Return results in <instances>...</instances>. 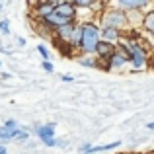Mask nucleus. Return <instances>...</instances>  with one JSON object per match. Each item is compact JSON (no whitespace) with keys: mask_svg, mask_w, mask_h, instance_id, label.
I'll return each instance as SVG.
<instances>
[{"mask_svg":"<svg viewBox=\"0 0 154 154\" xmlns=\"http://www.w3.org/2000/svg\"><path fill=\"white\" fill-rule=\"evenodd\" d=\"M100 45V29L94 23H84L82 26V41H80V49L84 53H96Z\"/></svg>","mask_w":154,"mask_h":154,"instance_id":"nucleus-1","label":"nucleus"},{"mask_svg":"<svg viewBox=\"0 0 154 154\" xmlns=\"http://www.w3.org/2000/svg\"><path fill=\"white\" fill-rule=\"evenodd\" d=\"M125 23V16L121 10H109L103 14V29L105 27H113V29H119Z\"/></svg>","mask_w":154,"mask_h":154,"instance_id":"nucleus-2","label":"nucleus"},{"mask_svg":"<svg viewBox=\"0 0 154 154\" xmlns=\"http://www.w3.org/2000/svg\"><path fill=\"white\" fill-rule=\"evenodd\" d=\"M35 133H37V137L43 140L45 146H55V144H57V140H55V125H53V123L39 125V127L35 129Z\"/></svg>","mask_w":154,"mask_h":154,"instance_id":"nucleus-3","label":"nucleus"},{"mask_svg":"<svg viewBox=\"0 0 154 154\" xmlns=\"http://www.w3.org/2000/svg\"><path fill=\"white\" fill-rule=\"evenodd\" d=\"M129 49V55H131V63L135 64V68H140L144 64V60H146V55H144L143 47L137 45V43H133V45L127 47Z\"/></svg>","mask_w":154,"mask_h":154,"instance_id":"nucleus-4","label":"nucleus"},{"mask_svg":"<svg viewBox=\"0 0 154 154\" xmlns=\"http://www.w3.org/2000/svg\"><path fill=\"white\" fill-rule=\"evenodd\" d=\"M55 14H59V16H63V18L74 22V16H76V6H74V2H57Z\"/></svg>","mask_w":154,"mask_h":154,"instance_id":"nucleus-5","label":"nucleus"},{"mask_svg":"<svg viewBox=\"0 0 154 154\" xmlns=\"http://www.w3.org/2000/svg\"><path fill=\"white\" fill-rule=\"evenodd\" d=\"M127 60H131L129 49L127 47H119V49H115V53L111 57V66H123Z\"/></svg>","mask_w":154,"mask_h":154,"instance_id":"nucleus-6","label":"nucleus"},{"mask_svg":"<svg viewBox=\"0 0 154 154\" xmlns=\"http://www.w3.org/2000/svg\"><path fill=\"white\" fill-rule=\"evenodd\" d=\"M55 8H57V2H39L37 6H35V14L41 20H45L55 12Z\"/></svg>","mask_w":154,"mask_h":154,"instance_id":"nucleus-7","label":"nucleus"},{"mask_svg":"<svg viewBox=\"0 0 154 154\" xmlns=\"http://www.w3.org/2000/svg\"><path fill=\"white\" fill-rule=\"evenodd\" d=\"M74 23H68L64 27H59L57 29V35H59V41H64V43H70L72 41V33H74Z\"/></svg>","mask_w":154,"mask_h":154,"instance_id":"nucleus-8","label":"nucleus"},{"mask_svg":"<svg viewBox=\"0 0 154 154\" xmlns=\"http://www.w3.org/2000/svg\"><path fill=\"white\" fill-rule=\"evenodd\" d=\"M96 53H98L100 57H107V59H111L113 57V53H115V47L111 45V43H105V41H100V45H98V49H96Z\"/></svg>","mask_w":154,"mask_h":154,"instance_id":"nucleus-9","label":"nucleus"},{"mask_svg":"<svg viewBox=\"0 0 154 154\" xmlns=\"http://www.w3.org/2000/svg\"><path fill=\"white\" fill-rule=\"evenodd\" d=\"M119 39V29H113V27H105L103 29V41L115 45V41Z\"/></svg>","mask_w":154,"mask_h":154,"instance_id":"nucleus-10","label":"nucleus"},{"mask_svg":"<svg viewBox=\"0 0 154 154\" xmlns=\"http://www.w3.org/2000/svg\"><path fill=\"white\" fill-rule=\"evenodd\" d=\"M18 131V129H16ZM16 131H12V129H6V127H0V144L4 143H10V140H14L16 137Z\"/></svg>","mask_w":154,"mask_h":154,"instance_id":"nucleus-11","label":"nucleus"},{"mask_svg":"<svg viewBox=\"0 0 154 154\" xmlns=\"http://www.w3.org/2000/svg\"><path fill=\"white\" fill-rule=\"evenodd\" d=\"M80 41H82V26H76L74 27V33H72L70 45H78L80 47Z\"/></svg>","mask_w":154,"mask_h":154,"instance_id":"nucleus-12","label":"nucleus"},{"mask_svg":"<svg viewBox=\"0 0 154 154\" xmlns=\"http://www.w3.org/2000/svg\"><path fill=\"white\" fill-rule=\"evenodd\" d=\"M144 27H146V31L154 33V12H150V14L144 16Z\"/></svg>","mask_w":154,"mask_h":154,"instance_id":"nucleus-13","label":"nucleus"},{"mask_svg":"<svg viewBox=\"0 0 154 154\" xmlns=\"http://www.w3.org/2000/svg\"><path fill=\"white\" fill-rule=\"evenodd\" d=\"M119 6H121V8H143V6H144V2H143V0H137V2L121 0V2H119Z\"/></svg>","mask_w":154,"mask_h":154,"instance_id":"nucleus-14","label":"nucleus"},{"mask_svg":"<svg viewBox=\"0 0 154 154\" xmlns=\"http://www.w3.org/2000/svg\"><path fill=\"white\" fill-rule=\"evenodd\" d=\"M0 31H2L4 35L10 33V22H8V20H2V22H0Z\"/></svg>","mask_w":154,"mask_h":154,"instance_id":"nucleus-15","label":"nucleus"},{"mask_svg":"<svg viewBox=\"0 0 154 154\" xmlns=\"http://www.w3.org/2000/svg\"><path fill=\"white\" fill-rule=\"evenodd\" d=\"M27 133L26 131H22V129H18V131H16V137H14V140H27Z\"/></svg>","mask_w":154,"mask_h":154,"instance_id":"nucleus-16","label":"nucleus"},{"mask_svg":"<svg viewBox=\"0 0 154 154\" xmlns=\"http://www.w3.org/2000/svg\"><path fill=\"white\" fill-rule=\"evenodd\" d=\"M37 51L41 53V57H43V60H49V51L45 49L43 45H37Z\"/></svg>","mask_w":154,"mask_h":154,"instance_id":"nucleus-17","label":"nucleus"},{"mask_svg":"<svg viewBox=\"0 0 154 154\" xmlns=\"http://www.w3.org/2000/svg\"><path fill=\"white\" fill-rule=\"evenodd\" d=\"M4 127H6V129H12V131H16V129H18V123H16L14 119H8L6 123H4Z\"/></svg>","mask_w":154,"mask_h":154,"instance_id":"nucleus-18","label":"nucleus"},{"mask_svg":"<svg viewBox=\"0 0 154 154\" xmlns=\"http://www.w3.org/2000/svg\"><path fill=\"white\" fill-rule=\"evenodd\" d=\"M43 70H47V72H53V64L49 63V60H43Z\"/></svg>","mask_w":154,"mask_h":154,"instance_id":"nucleus-19","label":"nucleus"},{"mask_svg":"<svg viewBox=\"0 0 154 154\" xmlns=\"http://www.w3.org/2000/svg\"><path fill=\"white\" fill-rule=\"evenodd\" d=\"M0 154H8V150H6V146H4V144H0Z\"/></svg>","mask_w":154,"mask_h":154,"instance_id":"nucleus-20","label":"nucleus"},{"mask_svg":"<svg viewBox=\"0 0 154 154\" xmlns=\"http://www.w3.org/2000/svg\"><path fill=\"white\" fill-rule=\"evenodd\" d=\"M18 45H20V47H23V45H26V39L20 37V39H18Z\"/></svg>","mask_w":154,"mask_h":154,"instance_id":"nucleus-21","label":"nucleus"},{"mask_svg":"<svg viewBox=\"0 0 154 154\" xmlns=\"http://www.w3.org/2000/svg\"><path fill=\"white\" fill-rule=\"evenodd\" d=\"M148 129H154V123H148Z\"/></svg>","mask_w":154,"mask_h":154,"instance_id":"nucleus-22","label":"nucleus"},{"mask_svg":"<svg viewBox=\"0 0 154 154\" xmlns=\"http://www.w3.org/2000/svg\"><path fill=\"white\" fill-rule=\"evenodd\" d=\"M2 8H4V4H2V2H0V12H2Z\"/></svg>","mask_w":154,"mask_h":154,"instance_id":"nucleus-23","label":"nucleus"},{"mask_svg":"<svg viewBox=\"0 0 154 154\" xmlns=\"http://www.w3.org/2000/svg\"><path fill=\"white\" fill-rule=\"evenodd\" d=\"M0 66H2V63H0Z\"/></svg>","mask_w":154,"mask_h":154,"instance_id":"nucleus-24","label":"nucleus"}]
</instances>
